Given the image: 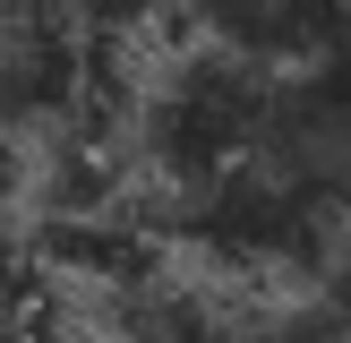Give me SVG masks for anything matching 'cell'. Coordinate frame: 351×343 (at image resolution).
Wrapping results in <instances>:
<instances>
[{
  "label": "cell",
  "instance_id": "cell-7",
  "mask_svg": "<svg viewBox=\"0 0 351 343\" xmlns=\"http://www.w3.org/2000/svg\"><path fill=\"white\" fill-rule=\"evenodd\" d=\"M0 343H60V326H51V283L34 257L0 249Z\"/></svg>",
  "mask_w": 351,
  "mask_h": 343
},
{
  "label": "cell",
  "instance_id": "cell-11",
  "mask_svg": "<svg viewBox=\"0 0 351 343\" xmlns=\"http://www.w3.org/2000/svg\"><path fill=\"white\" fill-rule=\"evenodd\" d=\"M9 198H17V137L0 129V215H9Z\"/></svg>",
  "mask_w": 351,
  "mask_h": 343
},
{
  "label": "cell",
  "instance_id": "cell-2",
  "mask_svg": "<svg viewBox=\"0 0 351 343\" xmlns=\"http://www.w3.org/2000/svg\"><path fill=\"white\" fill-rule=\"evenodd\" d=\"M146 223L163 249H189V257L232 266V274H326V257L351 240L326 215H308L291 189H274L257 163L197 189V198H154Z\"/></svg>",
  "mask_w": 351,
  "mask_h": 343
},
{
  "label": "cell",
  "instance_id": "cell-4",
  "mask_svg": "<svg viewBox=\"0 0 351 343\" xmlns=\"http://www.w3.org/2000/svg\"><path fill=\"white\" fill-rule=\"evenodd\" d=\"M257 172L291 189L308 215H326L335 232H351V51L274 86Z\"/></svg>",
  "mask_w": 351,
  "mask_h": 343
},
{
  "label": "cell",
  "instance_id": "cell-1",
  "mask_svg": "<svg viewBox=\"0 0 351 343\" xmlns=\"http://www.w3.org/2000/svg\"><path fill=\"white\" fill-rule=\"evenodd\" d=\"M274 86H283V78L232 60V51H206V43L171 51V60L146 78L137 112H129L137 163H146L154 198H197V189L249 172L257 146H266Z\"/></svg>",
  "mask_w": 351,
  "mask_h": 343
},
{
  "label": "cell",
  "instance_id": "cell-3",
  "mask_svg": "<svg viewBox=\"0 0 351 343\" xmlns=\"http://www.w3.org/2000/svg\"><path fill=\"white\" fill-rule=\"evenodd\" d=\"M103 60L112 51L86 43L69 0H9L0 9V129L51 137V146L86 137L103 112Z\"/></svg>",
  "mask_w": 351,
  "mask_h": 343
},
{
  "label": "cell",
  "instance_id": "cell-12",
  "mask_svg": "<svg viewBox=\"0 0 351 343\" xmlns=\"http://www.w3.org/2000/svg\"><path fill=\"white\" fill-rule=\"evenodd\" d=\"M0 9H9V0H0Z\"/></svg>",
  "mask_w": 351,
  "mask_h": 343
},
{
  "label": "cell",
  "instance_id": "cell-10",
  "mask_svg": "<svg viewBox=\"0 0 351 343\" xmlns=\"http://www.w3.org/2000/svg\"><path fill=\"white\" fill-rule=\"evenodd\" d=\"M308 292H317V300L335 309V318H351V240H343L335 257H326V274H317V283H308Z\"/></svg>",
  "mask_w": 351,
  "mask_h": 343
},
{
  "label": "cell",
  "instance_id": "cell-5",
  "mask_svg": "<svg viewBox=\"0 0 351 343\" xmlns=\"http://www.w3.org/2000/svg\"><path fill=\"white\" fill-rule=\"evenodd\" d=\"M180 17L206 51H232L266 78H300L351 51V0H189Z\"/></svg>",
  "mask_w": 351,
  "mask_h": 343
},
{
  "label": "cell",
  "instance_id": "cell-6",
  "mask_svg": "<svg viewBox=\"0 0 351 343\" xmlns=\"http://www.w3.org/2000/svg\"><path fill=\"white\" fill-rule=\"evenodd\" d=\"M103 343H240V326L223 318L197 283L154 274V283L120 292V300L103 309Z\"/></svg>",
  "mask_w": 351,
  "mask_h": 343
},
{
  "label": "cell",
  "instance_id": "cell-8",
  "mask_svg": "<svg viewBox=\"0 0 351 343\" xmlns=\"http://www.w3.org/2000/svg\"><path fill=\"white\" fill-rule=\"evenodd\" d=\"M171 9H189V0H69V17L86 26V43H95V51H129V43H146Z\"/></svg>",
  "mask_w": 351,
  "mask_h": 343
},
{
  "label": "cell",
  "instance_id": "cell-9",
  "mask_svg": "<svg viewBox=\"0 0 351 343\" xmlns=\"http://www.w3.org/2000/svg\"><path fill=\"white\" fill-rule=\"evenodd\" d=\"M240 343H351V318H335L317 292H300V300L266 309L257 326H240Z\"/></svg>",
  "mask_w": 351,
  "mask_h": 343
}]
</instances>
